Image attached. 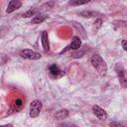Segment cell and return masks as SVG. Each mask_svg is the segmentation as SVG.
<instances>
[{
  "mask_svg": "<svg viewBox=\"0 0 127 127\" xmlns=\"http://www.w3.org/2000/svg\"><path fill=\"white\" fill-rule=\"evenodd\" d=\"M90 61H91L92 66L96 69L98 74L100 76H104L106 74V71H107V64L104 62V60L98 54H94V55H92Z\"/></svg>",
  "mask_w": 127,
  "mask_h": 127,
  "instance_id": "6da1fadb",
  "label": "cell"
},
{
  "mask_svg": "<svg viewBox=\"0 0 127 127\" xmlns=\"http://www.w3.org/2000/svg\"><path fill=\"white\" fill-rule=\"evenodd\" d=\"M116 73H117V76H118V79H119V82L120 84L122 85V87H126L127 86V79H126V74H125V69L123 67V65L119 63H117L115 64V67H114Z\"/></svg>",
  "mask_w": 127,
  "mask_h": 127,
  "instance_id": "7a4b0ae2",
  "label": "cell"
},
{
  "mask_svg": "<svg viewBox=\"0 0 127 127\" xmlns=\"http://www.w3.org/2000/svg\"><path fill=\"white\" fill-rule=\"evenodd\" d=\"M43 108V104L40 100L35 99L30 103V117L32 118H36L39 116V114L41 113Z\"/></svg>",
  "mask_w": 127,
  "mask_h": 127,
  "instance_id": "3957f363",
  "label": "cell"
},
{
  "mask_svg": "<svg viewBox=\"0 0 127 127\" xmlns=\"http://www.w3.org/2000/svg\"><path fill=\"white\" fill-rule=\"evenodd\" d=\"M80 46H81L80 38L77 37V36H74V37L72 38V40H71V43H70L68 46H66L64 49H63V50L60 52V55H63V54H64V53L68 52V51H75V50H78V49L80 48Z\"/></svg>",
  "mask_w": 127,
  "mask_h": 127,
  "instance_id": "277c9868",
  "label": "cell"
},
{
  "mask_svg": "<svg viewBox=\"0 0 127 127\" xmlns=\"http://www.w3.org/2000/svg\"><path fill=\"white\" fill-rule=\"evenodd\" d=\"M20 56L23 58V59H26V60H39L41 59V55L37 52H34L30 49H24L21 51L20 53Z\"/></svg>",
  "mask_w": 127,
  "mask_h": 127,
  "instance_id": "5b68a950",
  "label": "cell"
},
{
  "mask_svg": "<svg viewBox=\"0 0 127 127\" xmlns=\"http://www.w3.org/2000/svg\"><path fill=\"white\" fill-rule=\"evenodd\" d=\"M49 72L52 78H60L64 75V71L62 70L58 64H52L49 67Z\"/></svg>",
  "mask_w": 127,
  "mask_h": 127,
  "instance_id": "8992f818",
  "label": "cell"
},
{
  "mask_svg": "<svg viewBox=\"0 0 127 127\" xmlns=\"http://www.w3.org/2000/svg\"><path fill=\"white\" fill-rule=\"evenodd\" d=\"M92 111H93L94 115H95L98 119H100V120H105V119H107V113H106V111H105L103 108H101L100 106H98V105H93Z\"/></svg>",
  "mask_w": 127,
  "mask_h": 127,
  "instance_id": "52a82bcc",
  "label": "cell"
},
{
  "mask_svg": "<svg viewBox=\"0 0 127 127\" xmlns=\"http://www.w3.org/2000/svg\"><path fill=\"white\" fill-rule=\"evenodd\" d=\"M22 6V2L21 0H11L7 6V9H6V13L7 14H11L13 13L14 11L18 10L19 8H21Z\"/></svg>",
  "mask_w": 127,
  "mask_h": 127,
  "instance_id": "ba28073f",
  "label": "cell"
},
{
  "mask_svg": "<svg viewBox=\"0 0 127 127\" xmlns=\"http://www.w3.org/2000/svg\"><path fill=\"white\" fill-rule=\"evenodd\" d=\"M71 24H72V26H73V28L75 29V31L79 34V36L82 38V39H87V34H86V31H85V29L83 28V26L80 24V23H78V22H75V21H71Z\"/></svg>",
  "mask_w": 127,
  "mask_h": 127,
  "instance_id": "9c48e42d",
  "label": "cell"
},
{
  "mask_svg": "<svg viewBox=\"0 0 127 127\" xmlns=\"http://www.w3.org/2000/svg\"><path fill=\"white\" fill-rule=\"evenodd\" d=\"M41 42L44 51L47 53L50 51V42H49V34L46 31H43L41 34Z\"/></svg>",
  "mask_w": 127,
  "mask_h": 127,
  "instance_id": "30bf717a",
  "label": "cell"
},
{
  "mask_svg": "<svg viewBox=\"0 0 127 127\" xmlns=\"http://www.w3.org/2000/svg\"><path fill=\"white\" fill-rule=\"evenodd\" d=\"M48 18V16L46 14H43V13H38L37 15L34 16V18H32L30 24H33V25H37V24H41L43 23L46 19Z\"/></svg>",
  "mask_w": 127,
  "mask_h": 127,
  "instance_id": "8fae6325",
  "label": "cell"
},
{
  "mask_svg": "<svg viewBox=\"0 0 127 127\" xmlns=\"http://www.w3.org/2000/svg\"><path fill=\"white\" fill-rule=\"evenodd\" d=\"M67 116H68V111L66 109H61V110H58L55 113V118L58 119V120L65 119Z\"/></svg>",
  "mask_w": 127,
  "mask_h": 127,
  "instance_id": "7c38bea8",
  "label": "cell"
},
{
  "mask_svg": "<svg viewBox=\"0 0 127 127\" xmlns=\"http://www.w3.org/2000/svg\"><path fill=\"white\" fill-rule=\"evenodd\" d=\"M38 13H40V10L37 9V8H33V9H30V10H28L27 12H25V13L22 15V17H23V18H30V17H32V16L37 15Z\"/></svg>",
  "mask_w": 127,
  "mask_h": 127,
  "instance_id": "4fadbf2b",
  "label": "cell"
},
{
  "mask_svg": "<svg viewBox=\"0 0 127 127\" xmlns=\"http://www.w3.org/2000/svg\"><path fill=\"white\" fill-rule=\"evenodd\" d=\"M98 13L95 11H90V10H84L82 12L79 13V16L84 17V18H91V17H95Z\"/></svg>",
  "mask_w": 127,
  "mask_h": 127,
  "instance_id": "5bb4252c",
  "label": "cell"
},
{
  "mask_svg": "<svg viewBox=\"0 0 127 127\" xmlns=\"http://www.w3.org/2000/svg\"><path fill=\"white\" fill-rule=\"evenodd\" d=\"M91 0H69L68 1V5L71 6H80V5H84L89 3Z\"/></svg>",
  "mask_w": 127,
  "mask_h": 127,
  "instance_id": "9a60e30c",
  "label": "cell"
},
{
  "mask_svg": "<svg viewBox=\"0 0 127 127\" xmlns=\"http://www.w3.org/2000/svg\"><path fill=\"white\" fill-rule=\"evenodd\" d=\"M55 5H56V2H55V1H48V2L44 3V4L39 8V10H40V11H41V10H50V9H52Z\"/></svg>",
  "mask_w": 127,
  "mask_h": 127,
  "instance_id": "2e32d148",
  "label": "cell"
},
{
  "mask_svg": "<svg viewBox=\"0 0 127 127\" xmlns=\"http://www.w3.org/2000/svg\"><path fill=\"white\" fill-rule=\"evenodd\" d=\"M101 25H102V20H101L100 18H97V19L94 21V23H93V29H94V31L96 32V31L101 27Z\"/></svg>",
  "mask_w": 127,
  "mask_h": 127,
  "instance_id": "e0dca14e",
  "label": "cell"
},
{
  "mask_svg": "<svg viewBox=\"0 0 127 127\" xmlns=\"http://www.w3.org/2000/svg\"><path fill=\"white\" fill-rule=\"evenodd\" d=\"M84 53H85V51L75 52V53H72V54H71V56H72V58H80V57H82V56L84 55Z\"/></svg>",
  "mask_w": 127,
  "mask_h": 127,
  "instance_id": "ac0fdd59",
  "label": "cell"
},
{
  "mask_svg": "<svg viewBox=\"0 0 127 127\" xmlns=\"http://www.w3.org/2000/svg\"><path fill=\"white\" fill-rule=\"evenodd\" d=\"M23 106V103H22V100L21 99H17L16 102H15V108L16 110H20Z\"/></svg>",
  "mask_w": 127,
  "mask_h": 127,
  "instance_id": "d6986e66",
  "label": "cell"
},
{
  "mask_svg": "<svg viewBox=\"0 0 127 127\" xmlns=\"http://www.w3.org/2000/svg\"><path fill=\"white\" fill-rule=\"evenodd\" d=\"M121 46H122L124 51H127V42H126V40H122L121 41Z\"/></svg>",
  "mask_w": 127,
  "mask_h": 127,
  "instance_id": "ffe728a7",
  "label": "cell"
}]
</instances>
